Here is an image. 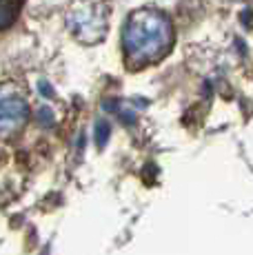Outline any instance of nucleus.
<instances>
[{
  "label": "nucleus",
  "mask_w": 253,
  "mask_h": 255,
  "mask_svg": "<svg viewBox=\"0 0 253 255\" xmlns=\"http://www.w3.org/2000/svg\"><path fill=\"white\" fill-rule=\"evenodd\" d=\"M173 27L167 13L144 7L129 16L125 27V53L133 67H144L171 49Z\"/></svg>",
  "instance_id": "nucleus-1"
},
{
  "label": "nucleus",
  "mask_w": 253,
  "mask_h": 255,
  "mask_svg": "<svg viewBox=\"0 0 253 255\" xmlns=\"http://www.w3.org/2000/svg\"><path fill=\"white\" fill-rule=\"evenodd\" d=\"M69 27L85 40H87V27H89V42H96L105 33V13L100 9H94V4L74 7V11L69 13Z\"/></svg>",
  "instance_id": "nucleus-2"
}]
</instances>
